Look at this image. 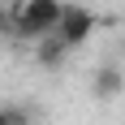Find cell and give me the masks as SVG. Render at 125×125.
<instances>
[{"mask_svg": "<svg viewBox=\"0 0 125 125\" xmlns=\"http://www.w3.org/2000/svg\"><path fill=\"white\" fill-rule=\"evenodd\" d=\"M61 13H65V0H17V4H13L17 39H43V35H56Z\"/></svg>", "mask_w": 125, "mask_h": 125, "instance_id": "cell-1", "label": "cell"}, {"mask_svg": "<svg viewBox=\"0 0 125 125\" xmlns=\"http://www.w3.org/2000/svg\"><path fill=\"white\" fill-rule=\"evenodd\" d=\"M91 35H95V13L86 4H65L61 22H56V39H61L65 48H82Z\"/></svg>", "mask_w": 125, "mask_h": 125, "instance_id": "cell-2", "label": "cell"}, {"mask_svg": "<svg viewBox=\"0 0 125 125\" xmlns=\"http://www.w3.org/2000/svg\"><path fill=\"white\" fill-rule=\"evenodd\" d=\"M35 43H39V48H35V61L43 65V69H56V65L69 56V48H65L56 35H43V39H35Z\"/></svg>", "mask_w": 125, "mask_h": 125, "instance_id": "cell-3", "label": "cell"}, {"mask_svg": "<svg viewBox=\"0 0 125 125\" xmlns=\"http://www.w3.org/2000/svg\"><path fill=\"white\" fill-rule=\"evenodd\" d=\"M121 82H125L121 69L116 65H104L99 73H95V86L91 91H95V99H112V95H121Z\"/></svg>", "mask_w": 125, "mask_h": 125, "instance_id": "cell-4", "label": "cell"}, {"mask_svg": "<svg viewBox=\"0 0 125 125\" xmlns=\"http://www.w3.org/2000/svg\"><path fill=\"white\" fill-rule=\"evenodd\" d=\"M0 125H35V116L22 104H0Z\"/></svg>", "mask_w": 125, "mask_h": 125, "instance_id": "cell-5", "label": "cell"}, {"mask_svg": "<svg viewBox=\"0 0 125 125\" xmlns=\"http://www.w3.org/2000/svg\"><path fill=\"white\" fill-rule=\"evenodd\" d=\"M0 35L9 39V35H17V22H13V9H4L0 4Z\"/></svg>", "mask_w": 125, "mask_h": 125, "instance_id": "cell-6", "label": "cell"}]
</instances>
